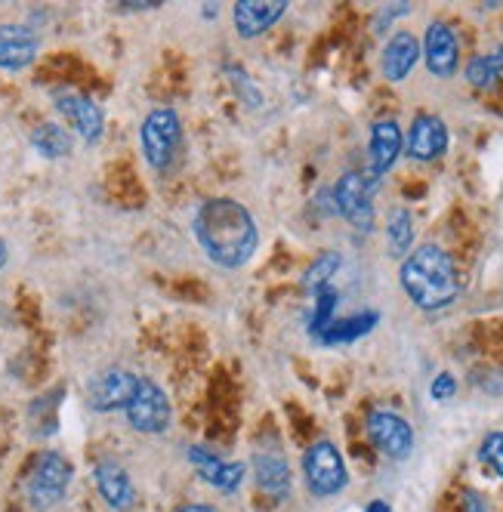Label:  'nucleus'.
Here are the masks:
<instances>
[{"mask_svg":"<svg viewBox=\"0 0 503 512\" xmlns=\"http://www.w3.org/2000/svg\"><path fill=\"white\" fill-rule=\"evenodd\" d=\"M195 238L210 263L223 269H241L260 247V229L241 201L235 198H210L195 210L192 219Z\"/></svg>","mask_w":503,"mask_h":512,"instance_id":"obj_1","label":"nucleus"},{"mask_svg":"<svg viewBox=\"0 0 503 512\" xmlns=\"http://www.w3.org/2000/svg\"><path fill=\"white\" fill-rule=\"evenodd\" d=\"M402 290L408 300L423 312H439L451 306L460 294V278L451 253L439 244H420L414 247L399 269Z\"/></svg>","mask_w":503,"mask_h":512,"instance_id":"obj_2","label":"nucleus"},{"mask_svg":"<svg viewBox=\"0 0 503 512\" xmlns=\"http://www.w3.org/2000/svg\"><path fill=\"white\" fill-rule=\"evenodd\" d=\"M139 142L146 161L158 173H167L179 155V145H183V121H179L173 108H155L139 127Z\"/></svg>","mask_w":503,"mask_h":512,"instance_id":"obj_3","label":"nucleus"},{"mask_svg":"<svg viewBox=\"0 0 503 512\" xmlns=\"http://www.w3.org/2000/svg\"><path fill=\"white\" fill-rule=\"evenodd\" d=\"M68 485H71V463L56 451H44L34 457V463L28 469L25 497L34 509H50V506L62 503Z\"/></svg>","mask_w":503,"mask_h":512,"instance_id":"obj_4","label":"nucleus"},{"mask_svg":"<svg viewBox=\"0 0 503 512\" xmlns=\"http://www.w3.org/2000/svg\"><path fill=\"white\" fill-rule=\"evenodd\" d=\"M303 475H306V485L315 497H334L346 488L349 482V472H346V460L340 454V448L328 438L315 442L306 454H303Z\"/></svg>","mask_w":503,"mask_h":512,"instance_id":"obj_5","label":"nucleus"},{"mask_svg":"<svg viewBox=\"0 0 503 512\" xmlns=\"http://www.w3.org/2000/svg\"><path fill=\"white\" fill-rule=\"evenodd\" d=\"M127 414V423L130 429L136 432H146V435H158L170 426V398L167 392L155 383V380H139L133 398H130V405L124 408Z\"/></svg>","mask_w":503,"mask_h":512,"instance_id":"obj_6","label":"nucleus"},{"mask_svg":"<svg viewBox=\"0 0 503 512\" xmlns=\"http://www.w3.org/2000/svg\"><path fill=\"white\" fill-rule=\"evenodd\" d=\"M334 210L346 219L349 226L358 232H371L374 229V201H371V186L362 173H343L334 186Z\"/></svg>","mask_w":503,"mask_h":512,"instance_id":"obj_7","label":"nucleus"},{"mask_svg":"<svg viewBox=\"0 0 503 512\" xmlns=\"http://www.w3.org/2000/svg\"><path fill=\"white\" fill-rule=\"evenodd\" d=\"M368 438L374 442V448L380 454H386L389 460H405L414 451V429L411 423L386 408H374L368 414Z\"/></svg>","mask_w":503,"mask_h":512,"instance_id":"obj_8","label":"nucleus"},{"mask_svg":"<svg viewBox=\"0 0 503 512\" xmlns=\"http://www.w3.org/2000/svg\"><path fill=\"white\" fill-rule=\"evenodd\" d=\"M423 59L429 75H436L442 81L457 75V65H460V47H457V34L448 22H429L426 34H423Z\"/></svg>","mask_w":503,"mask_h":512,"instance_id":"obj_9","label":"nucleus"},{"mask_svg":"<svg viewBox=\"0 0 503 512\" xmlns=\"http://www.w3.org/2000/svg\"><path fill=\"white\" fill-rule=\"evenodd\" d=\"M139 386V377L133 371H124V368H109L93 377L90 389H87V401L90 408L105 414V411H118V408H127L130 398Z\"/></svg>","mask_w":503,"mask_h":512,"instance_id":"obj_10","label":"nucleus"},{"mask_svg":"<svg viewBox=\"0 0 503 512\" xmlns=\"http://www.w3.org/2000/svg\"><path fill=\"white\" fill-rule=\"evenodd\" d=\"M56 112L68 121V127L75 130L84 142H96L105 130V115L102 108L84 96V93H56Z\"/></svg>","mask_w":503,"mask_h":512,"instance_id":"obj_11","label":"nucleus"},{"mask_svg":"<svg viewBox=\"0 0 503 512\" xmlns=\"http://www.w3.org/2000/svg\"><path fill=\"white\" fill-rule=\"evenodd\" d=\"M405 145L414 161H423V164L439 161L448 152V124L439 115L420 112L411 121V133H408Z\"/></svg>","mask_w":503,"mask_h":512,"instance_id":"obj_12","label":"nucleus"},{"mask_svg":"<svg viewBox=\"0 0 503 512\" xmlns=\"http://www.w3.org/2000/svg\"><path fill=\"white\" fill-rule=\"evenodd\" d=\"M405 149V133L395 118H380L371 124V139H368V158H371V173L374 179L386 176L395 161L402 158Z\"/></svg>","mask_w":503,"mask_h":512,"instance_id":"obj_13","label":"nucleus"},{"mask_svg":"<svg viewBox=\"0 0 503 512\" xmlns=\"http://www.w3.org/2000/svg\"><path fill=\"white\" fill-rule=\"evenodd\" d=\"M41 38L38 31L22 25V22H7L0 25V68L4 71H22L34 59H38Z\"/></svg>","mask_w":503,"mask_h":512,"instance_id":"obj_14","label":"nucleus"},{"mask_svg":"<svg viewBox=\"0 0 503 512\" xmlns=\"http://www.w3.org/2000/svg\"><path fill=\"white\" fill-rule=\"evenodd\" d=\"M93 482L105 506H112L115 512H127L136 503V488L130 482V475L121 463L115 460H99L93 466Z\"/></svg>","mask_w":503,"mask_h":512,"instance_id":"obj_15","label":"nucleus"},{"mask_svg":"<svg viewBox=\"0 0 503 512\" xmlns=\"http://www.w3.org/2000/svg\"><path fill=\"white\" fill-rule=\"evenodd\" d=\"M287 13V0H238L232 22L241 38H260Z\"/></svg>","mask_w":503,"mask_h":512,"instance_id":"obj_16","label":"nucleus"},{"mask_svg":"<svg viewBox=\"0 0 503 512\" xmlns=\"http://www.w3.org/2000/svg\"><path fill=\"white\" fill-rule=\"evenodd\" d=\"M420 53H423L420 41L414 38L411 31H395L392 38L386 41L383 59H380V68H383L386 81H392V84L405 81L414 71V65L420 62Z\"/></svg>","mask_w":503,"mask_h":512,"instance_id":"obj_17","label":"nucleus"},{"mask_svg":"<svg viewBox=\"0 0 503 512\" xmlns=\"http://www.w3.org/2000/svg\"><path fill=\"white\" fill-rule=\"evenodd\" d=\"M380 321V312H358V315H349V318H334L325 331L318 334L315 343L321 346H346V343H355L368 337Z\"/></svg>","mask_w":503,"mask_h":512,"instance_id":"obj_18","label":"nucleus"},{"mask_svg":"<svg viewBox=\"0 0 503 512\" xmlns=\"http://www.w3.org/2000/svg\"><path fill=\"white\" fill-rule=\"evenodd\" d=\"M254 475H257V485L272 497H284L291 491V466H287L281 454H257Z\"/></svg>","mask_w":503,"mask_h":512,"instance_id":"obj_19","label":"nucleus"},{"mask_svg":"<svg viewBox=\"0 0 503 512\" xmlns=\"http://www.w3.org/2000/svg\"><path fill=\"white\" fill-rule=\"evenodd\" d=\"M386 241H389V253L392 256H405L414 250V216L408 207H395L389 210L386 219Z\"/></svg>","mask_w":503,"mask_h":512,"instance_id":"obj_20","label":"nucleus"},{"mask_svg":"<svg viewBox=\"0 0 503 512\" xmlns=\"http://www.w3.org/2000/svg\"><path fill=\"white\" fill-rule=\"evenodd\" d=\"M31 145H34V152L56 161V158H65L71 152V145H75V139H71V133L59 124H41V127H34L31 133Z\"/></svg>","mask_w":503,"mask_h":512,"instance_id":"obj_21","label":"nucleus"},{"mask_svg":"<svg viewBox=\"0 0 503 512\" xmlns=\"http://www.w3.org/2000/svg\"><path fill=\"white\" fill-rule=\"evenodd\" d=\"M198 475H201V482H207L210 488H217V491H223V494H232V491H238L241 482H244V466L217 457L213 463L201 466Z\"/></svg>","mask_w":503,"mask_h":512,"instance_id":"obj_22","label":"nucleus"},{"mask_svg":"<svg viewBox=\"0 0 503 512\" xmlns=\"http://www.w3.org/2000/svg\"><path fill=\"white\" fill-rule=\"evenodd\" d=\"M500 75H503V47H497L491 53H479L466 62V81L479 90L491 87Z\"/></svg>","mask_w":503,"mask_h":512,"instance_id":"obj_23","label":"nucleus"},{"mask_svg":"<svg viewBox=\"0 0 503 512\" xmlns=\"http://www.w3.org/2000/svg\"><path fill=\"white\" fill-rule=\"evenodd\" d=\"M340 266H343V256L337 250H321L303 275V287L312 290V294H318L321 287L331 284V278L340 272Z\"/></svg>","mask_w":503,"mask_h":512,"instance_id":"obj_24","label":"nucleus"},{"mask_svg":"<svg viewBox=\"0 0 503 512\" xmlns=\"http://www.w3.org/2000/svg\"><path fill=\"white\" fill-rule=\"evenodd\" d=\"M337 303H340V294H337L331 284L321 287L318 294H315V309H312V318H309V337L312 340H318V334L334 321Z\"/></svg>","mask_w":503,"mask_h":512,"instance_id":"obj_25","label":"nucleus"},{"mask_svg":"<svg viewBox=\"0 0 503 512\" xmlns=\"http://www.w3.org/2000/svg\"><path fill=\"white\" fill-rule=\"evenodd\" d=\"M479 457H482V463H488L497 472V479H503V432H488L482 438Z\"/></svg>","mask_w":503,"mask_h":512,"instance_id":"obj_26","label":"nucleus"},{"mask_svg":"<svg viewBox=\"0 0 503 512\" xmlns=\"http://www.w3.org/2000/svg\"><path fill=\"white\" fill-rule=\"evenodd\" d=\"M429 395H433V401H448V398H454V395H457V380H454V374H448V371L436 374V380L429 383Z\"/></svg>","mask_w":503,"mask_h":512,"instance_id":"obj_27","label":"nucleus"},{"mask_svg":"<svg viewBox=\"0 0 503 512\" xmlns=\"http://www.w3.org/2000/svg\"><path fill=\"white\" fill-rule=\"evenodd\" d=\"M463 512H491V506L479 491H466L463 494Z\"/></svg>","mask_w":503,"mask_h":512,"instance_id":"obj_28","label":"nucleus"},{"mask_svg":"<svg viewBox=\"0 0 503 512\" xmlns=\"http://www.w3.org/2000/svg\"><path fill=\"white\" fill-rule=\"evenodd\" d=\"M176 512H220V509L210 506V503H186V506H179Z\"/></svg>","mask_w":503,"mask_h":512,"instance_id":"obj_29","label":"nucleus"},{"mask_svg":"<svg viewBox=\"0 0 503 512\" xmlns=\"http://www.w3.org/2000/svg\"><path fill=\"white\" fill-rule=\"evenodd\" d=\"M365 512H392V506H389L386 500H371Z\"/></svg>","mask_w":503,"mask_h":512,"instance_id":"obj_30","label":"nucleus"},{"mask_svg":"<svg viewBox=\"0 0 503 512\" xmlns=\"http://www.w3.org/2000/svg\"><path fill=\"white\" fill-rule=\"evenodd\" d=\"M7 260H10V250H7V244H4V241H0V272H4Z\"/></svg>","mask_w":503,"mask_h":512,"instance_id":"obj_31","label":"nucleus"}]
</instances>
